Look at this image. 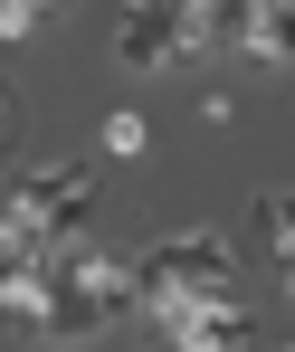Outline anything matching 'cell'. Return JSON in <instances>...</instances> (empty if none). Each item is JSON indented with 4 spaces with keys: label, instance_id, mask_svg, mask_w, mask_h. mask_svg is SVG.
<instances>
[{
    "label": "cell",
    "instance_id": "1",
    "mask_svg": "<svg viewBox=\"0 0 295 352\" xmlns=\"http://www.w3.org/2000/svg\"><path fill=\"white\" fill-rule=\"evenodd\" d=\"M0 200H10V210H29V219L67 248V238H86V219H96V172H86V162H39V172L10 181Z\"/></svg>",
    "mask_w": 295,
    "mask_h": 352
},
{
    "label": "cell",
    "instance_id": "2",
    "mask_svg": "<svg viewBox=\"0 0 295 352\" xmlns=\"http://www.w3.org/2000/svg\"><path fill=\"white\" fill-rule=\"evenodd\" d=\"M133 267H143V276H172L181 295H200V305H210V295H229V276H238V248H229L219 229H181V238H153V248H143Z\"/></svg>",
    "mask_w": 295,
    "mask_h": 352
},
{
    "label": "cell",
    "instance_id": "3",
    "mask_svg": "<svg viewBox=\"0 0 295 352\" xmlns=\"http://www.w3.org/2000/svg\"><path fill=\"white\" fill-rule=\"evenodd\" d=\"M115 58L124 67H190V19H181V0H124Z\"/></svg>",
    "mask_w": 295,
    "mask_h": 352
},
{
    "label": "cell",
    "instance_id": "4",
    "mask_svg": "<svg viewBox=\"0 0 295 352\" xmlns=\"http://www.w3.org/2000/svg\"><path fill=\"white\" fill-rule=\"evenodd\" d=\"M39 276H48V295H39V324H29V333H39L48 352H67V343H96V333L115 324V305H105L96 286H76V276H58V267H39Z\"/></svg>",
    "mask_w": 295,
    "mask_h": 352
},
{
    "label": "cell",
    "instance_id": "5",
    "mask_svg": "<svg viewBox=\"0 0 295 352\" xmlns=\"http://www.w3.org/2000/svg\"><path fill=\"white\" fill-rule=\"evenodd\" d=\"M172 343H190V352H257V314L238 305V295H210V305H190L181 324H162Z\"/></svg>",
    "mask_w": 295,
    "mask_h": 352
},
{
    "label": "cell",
    "instance_id": "6",
    "mask_svg": "<svg viewBox=\"0 0 295 352\" xmlns=\"http://www.w3.org/2000/svg\"><path fill=\"white\" fill-rule=\"evenodd\" d=\"M238 58L248 67H295V0H257V10H248Z\"/></svg>",
    "mask_w": 295,
    "mask_h": 352
},
{
    "label": "cell",
    "instance_id": "7",
    "mask_svg": "<svg viewBox=\"0 0 295 352\" xmlns=\"http://www.w3.org/2000/svg\"><path fill=\"white\" fill-rule=\"evenodd\" d=\"M39 295L48 276H0V324H39Z\"/></svg>",
    "mask_w": 295,
    "mask_h": 352
},
{
    "label": "cell",
    "instance_id": "8",
    "mask_svg": "<svg viewBox=\"0 0 295 352\" xmlns=\"http://www.w3.org/2000/svg\"><path fill=\"white\" fill-rule=\"evenodd\" d=\"M143 143H153V124L133 115V105H115V115H105V153H115V162H133Z\"/></svg>",
    "mask_w": 295,
    "mask_h": 352
},
{
    "label": "cell",
    "instance_id": "9",
    "mask_svg": "<svg viewBox=\"0 0 295 352\" xmlns=\"http://www.w3.org/2000/svg\"><path fill=\"white\" fill-rule=\"evenodd\" d=\"M39 19H48V0H0V48H10V38H29Z\"/></svg>",
    "mask_w": 295,
    "mask_h": 352
},
{
    "label": "cell",
    "instance_id": "10",
    "mask_svg": "<svg viewBox=\"0 0 295 352\" xmlns=\"http://www.w3.org/2000/svg\"><path fill=\"white\" fill-rule=\"evenodd\" d=\"M276 286H286V295H295V257H276Z\"/></svg>",
    "mask_w": 295,
    "mask_h": 352
},
{
    "label": "cell",
    "instance_id": "11",
    "mask_svg": "<svg viewBox=\"0 0 295 352\" xmlns=\"http://www.w3.org/2000/svg\"><path fill=\"white\" fill-rule=\"evenodd\" d=\"M0 96H10V86H0Z\"/></svg>",
    "mask_w": 295,
    "mask_h": 352
}]
</instances>
